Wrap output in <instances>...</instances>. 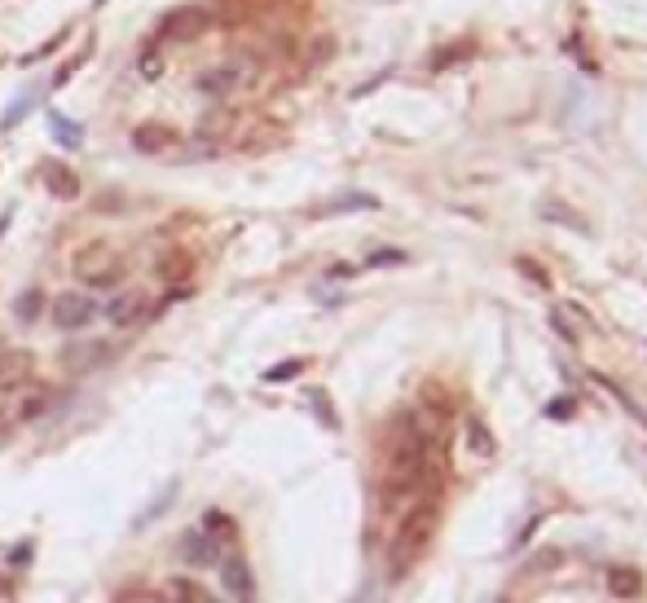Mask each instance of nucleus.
Instances as JSON below:
<instances>
[{"label":"nucleus","mask_w":647,"mask_h":603,"mask_svg":"<svg viewBox=\"0 0 647 603\" xmlns=\"http://www.w3.org/2000/svg\"><path fill=\"white\" fill-rule=\"evenodd\" d=\"M472 445H476V449H484V454H493V440H489V432H484L480 423H472Z\"/></svg>","instance_id":"4be33fe9"},{"label":"nucleus","mask_w":647,"mask_h":603,"mask_svg":"<svg viewBox=\"0 0 647 603\" xmlns=\"http://www.w3.org/2000/svg\"><path fill=\"white\" fill-rule=\"evenodd\" d=\"M181 560L194 564V569H203V564H216V560H220V551H216V542H211L203 529H190V533L181 537Z\"/></svg>","instance_id":"9b49d317"},{"label":"nucleus","mask_w":647,"mask_h":603,"mask_svg":"<svg viewBox=\"0 0 647 603\" xmlns=\"http://www.w3.org/2000/svg\"><path fill=\"white\" fill-rule=\"evenodd\" d=\"M313 410L326 419V428H340V419H335V410H331V401H326V392H313Z\"/></svg>","instance_id":"aec40b11"},{"label":"nucleus","mask_w":647,"mask_h":603,"mask_svg":"<svg viewBox=\"0 0 647 603\" xmlns=\"http://www.w3.org/2000/svg\"><path fill=\"white\" fill-rule=\"evenodd\" d=\"M70 273L80 278V282H89V287H119L124 282V256L102 242V238H93V242H84L75 256H70Z\"/></svg>","instance_id":"f03ea898"},{"label":"nucleus","mask_w":647,"mask_h":603,"mask_svg":"<svg viewBox=\"0 0 647 603\" xmlns=\"http://www.w3.org/2000/svg\"><path fill=\"white\" fill-rule=\"evenodd\" d=\"M211 542H216V551L225 555V551H234V542H239V529H234V520L230 515H220V511H207L203 524H199Z\"/></svg>","instance_id":"f8f14e48"},{"label":"nucleus","mask_w":647,"mask_h":603,"mask_svg":"<svg viewBox=\"0 0 647 603\" xmlns=\"http://www.w3.org/2000/svg\"><path fill=\"white\" fill-rule=\"evenodd\" d=\"M136 71H141L145 80H159V71H164V44H150V49H141V58H136Z\"/></svg>","instance_id":"2eb2a0df"},{"label":"nucleus","mask_w":647,"mask_h":603,"mask_svg":"<svg viewBox=\"0 0 647 603\" xmlns=\"http://www.w3.org/2000/svg\"><path fill=\"white\" fill-rule=\"evenodd\" d=\"M49 410V392H32L27 401H23V419H35V414H44Z\"/></svg>","instance_id":"6ab92c4d"},{"label":"nucleus","mask_w":647,"mask_h":603,"mask_svg":"<svg viewBox=\"0 0 647 603\" xmlns=\"http://www.w3.org/2000/svg\"><path fill=\"white\" fill-rule=\"evenodd\" d=\"M145 313H150V296H145L141 287H124V291H115V296L106 300V322L119 326V331L136 326Z\"/></svg>","instance_id":"423d86ee"},{"label":"nucleus","mask_w":647,"mask_h":603,"mask_svg":"<svg viewBox=\"0 0 647 603\" xmlns=\"http://www.w3.org/2000/svg\"><path fill=\"white\" fill-rule=\"evenodd\" d=\"M53 133L62 137V141H67V146H80V128H70L67 119H58V115H53Z\"/></svg>","instance_id":"412c9836"},{"label":"nucleus","mask_w":647,"mask_h":603,"mask_svg":"<svg viewBox=\"0 0 647 603\" xmlns=\"http://www.w3.org/2000/svg\"><path fill=\"white\" fill-rule=\"evenodd\" d=\"M608 581H613V590L621 595V599H634V595H643V577H639L634 569H613V577H608Z\"/></svg>","instance_id":"4468645a"},{"label":"nucleus","mask_w":647,"mask_h":603,"mask_svg":"<svg viewBox=\"0 0 647 603\" xmlns=\"http://www.w3.org/2000/svg\"><path fill=\"white\" fill-rule=\"evenodd\" d=\"M436 520H441L436 506H418V511H409L406 520H401V529H397V537H392V551H388L392 577H406V569L418 564V555L427 551V542H432V533H436Z\"/></svg>","instance_id":"f257e3e1"},{"label":"nucleus","mask_w":647,"mask_h":603,"mask_svg":"<svg viewBox=\"0 0 647 603\" xmlns=\"http://www.w3.org/2000/svg\"><path fill=\"white\" fill-rule=\"evenodd\" d=\"M35 370V357L23 348H0V392H18Z\"/></svg>","instance_id":"6e6552de"},{"label":"nucleus","mask_w":647,"mask_h":603,"mask_svg":"<svg viewBox=\"0 0 647 603\" xmlns=\"http://www.w3.org/2000/svg\"><path fill=\"white\" fill-rule=\"evenodd\" d=\"M155 269H159V278L176 282V278H190V269H194V256H190L185 247H168V251L155 260Z\"/></svg>","instance_id":"ddd939ff"},{"label":"nucleus","mask_w":647,"mask_h":603,"mask_svg":"<svg viewBox=\"0 0 647 603\" xmlns=\"http://www.w3.org/2000/svg\"><path fill=\"white\" fill-rule=\"evenodd\" d=\"M216 564H220V586H225V590H230V595H234L239 603H251V595H256V577H251V564L242 560L239 551H225Z\"/></svg>","instance_id":"0eeeda50"},{"label":"nucleus","mask_w":647,"mask_h":603,"mask_svg":"<svg viewBox=\"0 0 647 603\" xmlns=\"http://www.w3.org/2000/svg\"><path fill=\"white\" fill-rule=\"evenodd\" d=\"M110 353H106V344H84L80 353H67L70 366H98V362H106Z\"/></svg>","instance_id":"f3484780"},{"label":"nucleus","mask_w":647,"mask_h":603,"mask_svg":"<svg viewBox=\"0 0 647 603\" xmlns=\"http://www.w3.org/2000/svg\"><path fill=\"white\" fill-rule=\"evenodd\" d=\"M40 308H44V296H40V291H23V296H18V304H14V313H18V317H23V322H35V317H40Z\"/></svg>","instance_id":"dca6fc26"},{"label":"nucleus","mask_w":647,"mask_h":603,"mask_svg":"<svg viewBox=\"0 0 647 603\" xmlns=\"http://www.w3.org/2000/svg\"><path fill=\"white\" fill-rule=\"evenodd\" d=\"M207 27H211V14L199 9V5H185V9H172L168 18H164L159 40H168V44H190V40H199Z\"/></svg>","instance_id":"20e7f679"},{"label":"nucleus","mask_w":647,"mask_h":603,"mask_svg":"<svg viewBox=\"0 0 647 603\" xmlns=\"http://www.w3.org/2000/svg\"><path fill=\"white\" fill-rule=\"evenodd\" d=\"M176 128H168V124H141L133 133V146L141 150V155H164V150H176Z\"/></svg>","instance_id":"9d476101"},{"label":"nucleus","mask_w":647,"mask_h":603,"mask_svg":"<svg viewBox=\"0 0 647 603\" xmlns=\"http://www.w3.org/2000/svg\"><path fill=\"white\" fill-rule=\"evenodd\" d=\"M40 181L49 185L53 199H75V194H80V176H75L67 164H58V159H44V164H40Z\"/></svg>","instance_id":"1a4fd4ad"},{"label":"nucleus","mask_w":647,"mask_h":603,"mask_svg":"<svg viewBox=\"0 0 647 603\" xmlns=\"http://www.w3.org/2000/svg\"><path fill=\"white\" fill-rule=\"evenodd\" d=\"M251 80H256V67H251V62H225V67L203 71V75H199V89L211 93V98H234Z\"/></svg>","instance_id":"39448f33"},{"label":"nucleus","mask_w":647,"mask_h":603,"mask_svg":"<svg viewBox=\"0 0 647 603\" xmlns=\"http://www.w3.org/2000/svg\"><path fill=\"white\" fill-rule=\"evenodd\" d=\"M49 317L58 331H84L93 317H98V304L89 291H62L58 300L49 304Z\"/></svg>","instance_id":"7ed1b4c3"},{"label":"nucleus","mask_w":647,"mask_h":603,"mask_svg":"<svg viewBox=\"0 0 647 603\" xmlns=\"http://www.w3.org/2000/svg\"><path fill=\"white\" fill-rule=\"evenodd\" d=\"M300 370H305V362H282V366L265 370V379H269V383H282V379H295Z\"/></svg>","instance_id":"a211bd4d"}]
</instances>
